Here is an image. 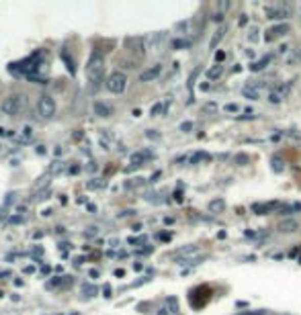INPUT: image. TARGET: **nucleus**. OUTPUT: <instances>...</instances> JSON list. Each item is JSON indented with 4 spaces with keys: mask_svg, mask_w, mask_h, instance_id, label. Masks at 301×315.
<instances>
[{
    "mask_svg": "<svg viewBox=\"0 0 301 315\" xmlns=\"http://www.w3.org/2000/svg\"><path fill=\"white\" fill-rule=\"evenodd\" d=\"M268 62H270V58H268V56H264L262 60H258V62L250 64V70H252V72H260V70H264V68L268 66Z\"/></svg>",
    "mask_w": 301,
    "mask_h": 315,
    "instance_id": "f3484780",
    "label": "nucleus"
},
{
    "mask_svg": "<svg viewBox=\"0 0 301 315\" xmlns=\"http://www.w3.org/2000/svg\"><path fill=\"white\" fill-rule=\"evenodd\" d=\"M0 276H11V272L9 270H0Z\"/></svg>",
    "mask_w": 301,
    "mask_h": 315,
    "instance_id": "58836bf2",
    "label": "nucleus"
},
{
    "mask_svg": "<svg viewBox=\"0 0 301 315\" xmlns=\"http://www.w3.org/2000/svg\"><path fill=\"white\" fill-rule=\"evenodd\" d=\"M191 45H193V39H174L172 41V47L174 49H187Z\"/></svg>",
    "mask_w": 301,
    "mask_h": 315,
    "instance_id": "aec40b11",
    "label": "nucleus"
},
{
    "mask_svg": "<svg viewBox=\"0 0 301 315\" xmlns=\"http://www.w3.org/2000/svg\"><path fill=\"white\" fill-rule=\"evenodd\" d=\"M211 21H215V23H221V21H223V15H221V13H215V15L211 17Z\"/></svg>",
    "mask_w": 301,
    "mask_h": 315,
    "instance_id": "72a5a7b5",
    "label": "nucleus"
},
{
    "mask_svg": "<svg viewBox=\"0 0 301 315\" xmlns=\"http://www.w3.org/2000/svg\"><path fill=\"white\" fill-rule=\"evenodd\" d=\"M149 158H152V151H137V153H133L131 155V160H129V170H133V168H139V166H143Z\"/></svg>",
    "mask_w": 301,
    "mask_h": 315,
    "instance_id": "6e6552de",
    "label": "nucleus"
},
{
    "mask_svg": "<svg viewBox=\"0 0 301 315\" xmlns=\"http://www.w3.org/2000/svg\"><path fill=\"white\" fill-rule=\"evenodd\" d=\"M23 135H25V139H31L33 137V129L31 127H23Z\"/></svg>",
    "mask_w": 301,
    "mask_h": 315,
    "instance_id": "473e14b6",
    "label": "nucleus"
},
{
    "mask_svg": "<svg viewBox=\"0 0 301 315\" xmlns=\"http://www.w3.org/2000/svg\"><path fill=\"white\" fill-rule=\"evenodd\" d=\"M94 113L98 117H111L113 115V109L109 104H105V102H94Z\"/></svg>",
    "mask_w": 301,
    "mask_h": 315,
    "instance_id": "4468645a",
    "label": "nucleus"
},
{
    "mask_svg": "<svg viewBox=\"0 0 301 315\" xmlns=\"http://www.w3.org/2000/svg\"><path fill=\"white\" fill-rule=\"evenodd\" d=\"M219 9H221V11H225V9H230V3H219Z\"/></svg>",
    "mask_w": 301,
    "mask_h": 315,
    "instance_id": "e433bc0d",
    "label": "nucleus"
},
{
    "mask_svg": "<svg viewBox=\"0 0 301 315\" xmlns=\"http://www.w3.org/2000/svg\"><path fill=\"white\" fill-rule=\"evenodd\" d=\"M264 15L266 19H272V21H283L291 15V9L287 5H272V7H266L264 9Z\"/></svg>",
    "mask_w": 301,
    "mask_h": 315,
    "instance_id": "39448f33",
    "label": "nucleus"
},
{
    "mask_svg": "<svg viewBox=\"0 0 301 315\" xmlns=\"http://www.w3.org/2000/svg\"><path fill=\"white\" fill-rule=\"evenodd\" d=\"M236 162H238L240 166H244V164L248 162V155H244V153H240V155H236Z\"/></svg>",
    "mask_w": 301,
    "mask_h": 315,
    "instance_id": "2f4dec72",
    "label": "nucleus"
},
{
    "mask_svg": "<svg viewBox=\"0 0 301 315\" xmlns=\"http://www.w3.org/2000/svg\"><path fill=\"white\" fill-rule=\"evenodd\" d=\"M3 133H5V129H3V127H0V135H3Z\"/></svg>",
    "mask_w": 301,
    "mask_h": 315,
    "instance_id": "a19ab883",
    "label": "nucleus"
},
{
    "mask_svg": "<svg viewBox=\"0 0 301 315\" xmlns=\"http://www.w3.org/2000/svg\"><path fill=\"white\" fill-rule=\"evenodd\" d=\"M193 127H195V125H193L191 121H185V123H181V127H179V129H181L183 133H189V131H191Z\"/></svg>",
    "mask_w": 301,
    "mask_h": 315,
    "instance_id": "c756f323",
    "label": "nucleus"
},
{
    "mask_svg": "<svg viewBox=\"0 0 301 315\" xmlns=\"http://www.w3.org/2000/svg\"><path fill=\"white\" fill-rule=\"evenodd\" d=\"M277 207H279V203H254L252 205V211L256 215H264V213H268V211H272Z\"/></svg>",
    "mask_w": 301,
    "mask_h": 315,
    "instance_id": "9d476101",
    "label": "nucleus"
},
{
    "mask_svg": "<svg viewBox=\"0 0 301 315\" xmlns=\"http://www.w3.org/2000/svg\"><path fill=\"white\" fill-rule=\"evenodd\" d=\"M258 39H260L258 37V27H250L248 29V41L250 43H258Z\"/></svg>",
    "mask_w": 301,
    "mask_h": 315,
    "instance_id": "5701e85b",
    "label": "nucleus"
},
{
    "mask_svg": "<svg viewBox=\"0 0 301 315\" xmlns=\"http://www.w3.org/2000/svg\"><path fill=\"white\" fill-rule=\"evenodd\" d=\"M289 31H291V27H289L287 23H281V25H274V27H270V29L266 31L264 39H266V41H274L277 37H283V35H287Z\"/></svg>",
    "mask_w": 301,
    "mask_h": 315,
    "instance_id": "423d86ee",
    "label": "nucleus"
},
{
    "mask_svg": "<svg viewBox=\"0 0 301 315\" xmlns=\"http://www.w3.org/2000/svg\"><path fill=\"white\" fill-rule=\"evenodd\" d=\"M223 209H225V201L223 199H215V201L209 203V211L211 213H221Z\"/></svg>",
    "mask_w": 301,
    "mask_h": 315,
    "instance_id": "6ab92c4d",
    "label": "nucleus"
},
{
    "mask_svg": "<svg viewBox=\"0 0 301 315\" xmlns=\"http://www.w3.org/2000/svg\"><path fill=\"white\" fill-rule=\"evenodd\" d=\"M160 74H162V66H160V64H156V66L147 68V70H143V72L139 74V82H154Z\"/></svg>",
    "mask_w": 301,
    "mask_h": 315,
    "instance_id": "0eeeda50",
    "label": "nucleus"
},
{
    "mask_svg": "<svg viewBox=\"0 0 301 315\" xmlns=\"http://www.w3.org/2000/svg\"><path fill=\"white\" fill-rule=\"evenodd\" d=\"M49 178H52L49 174L41 176V178H39V182H35V185H33V193H35V195H39V193L47 191V187H49Z\"/></svg>",
    "mask_w": 301,
    "mask_h": 315,
    "instance_id": "ddd939ff",
    "label": "nucleus"
},
{
    "mask_svg": "<svg viewBox=\"0 0 301 315\" xmlns=\"http://www.w3.org/2000/svg\"><path fill=\"white\" fill-rule=\"evenodd\" d=\"M164 109H166L164 102H156L152 109H149V115H152V117H160V115L164 113Z\"/></svg>",
    "mask_w": 301,
    "mask_h": 315,
    "instance_id": "412c9836",
    "label": "nucleus"
},
{
    "mask_svg": "<svg viewBox=\"0 0 301 315\" xmlns=\"http://www.w3.org/2000/svg\"><path fill=\"white\" fill-rule=\"evenodd\" d=\"M168 303H170V307H172V311H179V305H177V301H174V299H170Z\"/></svg>",
    "mask_w": 301,
    "mask_h": 315,
    "instance_id": "c9c22d12",
    "label": "nucleus"
},
{
    "mask_svg": "<svg viewBox=\"0 0 301 315\" xmlns=\"http://www.w3.org/2000/svg\"><path fill=\"white\" fill-rule=\"evenodd\" d=\"M203 111H207V113H217V102H207V104H203Z\"/></svg>",
    "mask_w": 301,
    "mask_h": 315,
    "instance_id": "c85d7f7f",
    "label": "nucleus"
},
{
    "mask_svg": "<svg viewBox=\"0 0 301 315\" xmlns=\"http://www.w3.org/2000/svg\"><path fill=\"white\" fill-rule=\"evenodd\" d=\"M23 272H25V274H33V272H35V266H25Z\"/></svg>",
    "mask_w": 301,
    "mask_h": 315,
    "instance_id": "f704fd0d",
    "label": "nucleus"
},
{
    "mask_svg": "<svg viewBox=\"0 0 301 315\" xmlns=\"http://www.w3.org/2000/svg\"><path fill=\"white\" fill-rule=\"evenodd\" d=\"M297 227H299V225H297L295 219H285V221H281V225H279V229H281L283 233H293Z\"/></svg>",
    "mask_w": 301,
    "mask_h": 315,
    "instance_id": "2eb2a0df",
    "label": "nucleus"
},
{
    "mask_svg": "<svg viewBox=\"0 0 301 315\" xmlns=\"http://www.w3.org/2000/svg\"><path fill=\"white\" fill-rule=\"evenodd\" d=\"M0 109H3V113H5V115H11V117L19 115V113H21V109H23V96H21V94H11L9 98H5V100H3Z\"/></svg>",
    "mask_w": 301,
    "mask_h": 315,
    "instance_id": "20e7f679",
    "label": "nucleus"
},
{
    "mask_svg": "<svg viewBox=\"0 0 301 315\" xmlns=\"http://www.w3.org/2000/svg\"><path fill=\"white\" fill-rule=\"evenodd\" d=\"M37 115L41 119H52L56 115V100L49 96V94H43L39 100H37Z\"/></svg>",
    "mask_w": 301,
    "mask_h": 315,
    "instance_id": "7ed1b4c3",
    "label": "nucleus"
},
{
    "mask_svg": "<svg viewBox=\"0 0 301 315\" xmlns=\"http://www.w3.org/2000/svg\"><path fill=\"white\" fill-rule=\"evenodd\" d=\"M285 90L283 88H274V90H270L268 92V102H272V104H279V102H283L285 100Z\"/></svg>",
    "mask_w": 301,
    "mask_h": 315,
    "instance_id": "f8f14e48",
    "label": "nucleus"
},
{
    "mask_svg": "<svg viewBox=\"0 0 301 315\" xmlns=\"http://www.w3.org/2000/svg\"><path fill=\"white\" fill-rule=\"evenodd\" d=\"M62 168H64V164H62L60 160H56V162H52V166H49L47 174H49V176H54V174H58V172H60Z\"/></svg>",
    "mask_w": 301,
    "mask_h": 315,
    "instance_id": "b1692460",
    "label": "nucleus"
},
{
    "mask_svg": "<svg viewBox=\"0 0 301 315\" xmlns=\"http://www.w3.org/2000/svg\"><path fill=\"white\" fill-rule=\"evenodd\" d=\"M221 72H223V66H221V64H215V66H211V68L207 70V78H209V80H215V78L221 76Z\"/></svg>",
    "mask_w": 301,
    "mask_h": 315,
    "instance_id": "a211bd4d",
    "label": "nucleus"
},
{
    "mask_svg": "<svg viewBox=\"0 0 301 315\" xmlns=\"http://www.w3.org/2000/svg\"><path fill=\"white\" fill-rule=\"evenodd\" d=\"M240 315H262V313H240Z\"/></svg>",
    "mask_w": 301,
    "mask_h": 315,
    "instance_id": "ea45409f",
    "label": "nucleus"
},
{
    "mask_svg": "<svg viewBox=\"0 0 301 315\" xmlns=\"http://www.w3.org/2000/svg\"><path fill=\"white\" fill-rule=\"evenodd\" d=\"M82 293L86 297H92V295H96V286L94 284H82Z\"/></svg>",
    "mask_w": 301,
    "mask_h": 315,
    "instance_id": "bb28decb",
    "label": "nucleus"
},
{
    "mask_svg": "<svg viewBox=\"0 0 301 315\" xmlns=\"http://www.w3.org/2000/svg\"><path fill=\"white\" fill-rule=\"evenodd\" d=\"M105 86H107L109 92L121 94V92H125V88H127V76H125L123 72H113V74L107 78Z\"/></svg>",
    "mask_w": 301,
    "mask_h": 315,
    "instance_id": "f03ea898",
    "label": "nucleus"
},
{
    "mask_svg": "<svg viewBox=\"0 0 301 315\" xmlns=\"http://www.w3.org/2000/svg\"><path fill=\"white\" fill-rule=\"evenodd\" d=\"M103 187H105V182H103V180H98V178H94V180H88V182H86V189H90V191H92V189H103Z\"/></svg>",
    "mask_w": 301,
    "mask_h": 315,
    "instance_id": "a878e982",
    "label": "nucleus"
},
{
    "mask_svg": "<svg viewBox=\"0 0 301 315\" xmlns=\"http://www.w3.org/2000/svg\"><path fill=\"white\" fill-rule=\"evenodd\" d=\"M86 78H88V82L94 88L103 82V78H105V60H103L101 54H92L90 56V60L86 64Z\"/></svg>",
    "mask_w": 301,
    "mask_h": 315,
    "instance_id": "f257e3e1",
    "label": "nucleus"
},
{
    "mask_svg": "<svg viewBox=\"0 0 301 315\" xmlns=\"http://www.w3.org/2000/svg\"><path fill=\"white\" fill-rule=\"evenodd\" d=\"M270 168H272V172H283L285 162H283V158H281V155H272V160H270Z\"/></svg>",
    "mask_w": 301,
    "mask_h": 315,
    "instance_id": "dca6fc26",
    "label": "nucleus"
},
{
    "mask_svg": "<svg viewBox=\"0 0 301 315\" xmlns=\"http://www.w3.org/2000/svg\"><path fill=\"white\" fill-rule=\"evenodd\" d=\"M223 58H225V56H223V54H221V51H219V54H215V60H219V62H221V60H223Z\"/></svg>",
    "mask_w": 301,
    "mask_h": 315,
    "instance_id": "4c0bfd02",
    "label": "nucleus"
},
{
    "mask_svg": "<svg viewBox=\"0 0 301 315\" xmlns=\"http://www.w3.org/2000/svg\"><path fill=\"white\" fill-rule=\"evenodd\" d=\"M260 86L262 84H258V82H250V84H246L244 88H242V94L246 96V98H250V100H258V96H260Z\"/></svg>",
    "mask_w": 301,
    "mask_h": 315,
    "instance_id": "1a4fd4ad",
    "label": "nucleus"
},
{
    "mask_svg": "<svg viewBox=\"0 0 301 315\" xmlns=\"http://www.w3.org/2000/svg\"><path fill=\"white\" fill-rule=\"evenodd\" d=\"M199 72H201V68H195V70H193V74H191V78H189V90H191V92H193V86H195V82H197Z\"/></svg>",
    "mask_w": 301,
    "mask_h": 315,
    "instance_id": "393cba45",
    "label": "nucleus"
},
{
    "mask_svg": "<svg viewBox=\"0 0 301 315\" xmlns=\"http://www.w3.org/2000/svg\"><path fill=\"white\" fill-rule=\"evenodd\" d=\"M201 160H209V155H207V153H201V151H197V153H193V155L189 158V162H191V164H199Z\"/></svg>",
    "mask_w": 301,
    "mask_h": 315,
    "instance_id": "4be33fe9",
    "label": "nucleus"
},
{
    "mask_svg": "<svg viewBox=\"0 0 301 315\" xmlns=\"http://www.w3.org/2000/svg\"><path fill=\"white\" fill-rule=\"evenodd\" d=\"M223 111H225V113H238V111H240V107H238L236 102H228V104L223 107Z\"/></svg>",
    "mask_w": 301,
    "mask_h": 315,
    "instance_id": "cd10ccee",
    "label": "nucleus"
},
{
    "mask_svg": "<svg viewBox=\"0 0 301 315\" xmlns=\"http://www.w3.org/2000/svg\"><path fill=\"white\" fill-rule=\"evenodd\" d=\"M143 185V178H133L131 182H125V189H133V187H139Z\"/></svg>",
    "mask_w": 301,
    "mask_h": 315,
    "instance_id": "7c9ffc66",
    "label": "nucleus"
},
{
    "mask_svg": "<svg viewBox=\"0 0 301 315\" xmlns=\"http://www.w3.org/2000/svg\"><path fill=\"white\" fill-rule=\"evenodd\" d=\"M223 35H225V27H219V29L213 33V37H211V41H209V49H211V51L217 49V45H219V41L223 39Z\"/></svg>",
    "mask_w": 301,
    "mask_h": 315,
    "instance_id": "9b49d317",
    "label": "nucleus"
}]
</instances>
